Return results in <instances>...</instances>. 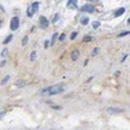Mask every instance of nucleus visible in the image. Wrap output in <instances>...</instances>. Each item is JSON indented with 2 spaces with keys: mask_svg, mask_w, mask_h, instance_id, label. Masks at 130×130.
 I'll use <instances>...</instances> for the list:
<instances>
[{
  "mask_svg": "<svg viewBox=\"0 0 130 130\" xmlns=\"http://www.w3.org/2000/svg\"><path fill=\"white\" fill-rule=\"evenodd\" d=\"M99 26H100V22H98V21H95V22H94V23H92V27H94V29H96V27H99Z\"/></svg>",
  "mask_w": 130,
  "mask_h": 130,
  "instance_id": "ddd939ff",
  "label": "nucleus"
},
{
  "mask_svg": "<svg viewBox=\"0 0 130 130\" xmlns=\"http://www.w3.org/2000/svg\"><path fill=\"white\" fill-rule=\"evenodd\" d=\"M91 39H92L91 37H85V38H83V40H85V42H90Z\"/></svg>",
  "mask_w": 130,
  "mask_h": 130,
  "instance_id": "aec40b11",
  "label": "nucleus"
},
{
  "mask_svg": "<svg viewBox=\"0 0 130 130\" xmlns=\"http://www.w3.org/2000/svg\"><path fill=\"white\" fill-rule=\"evenodd\" d=\"M12 38H13V35H9V37L7 38L5 40H4V44H8V43H9V42H11V40H12Z\"/></svg>",
  "mask_w": 130,
  "mask_h": 130,
  "instance_id": "9b49d317",
  "label": "nucleus"
},
{
  "mask_svg": "<svg viewBox=\"0 0 130 130\" xmlns=\"http://www.w3.org/2000/svg\"><path fill=\"white\" fill-rule=\"evenodd\" d=\"M27 40H29V38H27V37H25V38H23V39H22V44L25 46L26 43H27Z\"/></svg>",
  "mask_w": 130,
  "mask_h": 130,
  "instance_id": "a211bd4d",
  "label": "nucleus"
},
{
  "mask_svg": "<svg viewBox=\"0 0 130 130\" xmlns=\"http://www.w3.org/2000/svg\"><path fill=\"white\" fill-rule=\"evenodd\" d=\"M7 54H8V50L5 48V50H3V52H1V56L5 57V56H7Z\"/></svg>",
  "mask_w": 130,
  "mask_h": 130,
  "instance_id": "dca6fc26",
  "label": "nucleus"
},
{
  "mask_svg": "<svg viewBox=\"0 0 130 130\" xmlns=\"http://www.w3.org/2000/svg\"><path fill=\"white\" fill-rule=\"evenodd\" d=\"M30 9H31V13H33V14L37 13L38 9H39V3H37V1H35V3H33V5L30 7Z\"/></svg>",
  "mask_w": 130,
  "mask_h": 130,
  "instance_id": "39448f33",
  "label": "nucleus"
},
{
  "mask_svg": "<svg viewBox=\"0 0 130 130\" xmlns=\"http://www.w3.org/2000/svg\"><path fill=\"white\" fill-rule=\"evenodd\" d=\"M65 38H66V35H65V34H62V35H60V38H59V39L61 40V42H62V40H64Z\"/></svg>",
  "mask_w": 130,
  "mask_h": 130,
  "instance_id": "5701e85b",
  "label": "nucleus"
},
{
  "mask_svg": "<svg viewBox=\"0 0 130 130\" xmlns=\"http://www.w3.org/2000/svg\"><path fill=\"white\" fill-rule=\"evenodd\" d=\"M81 11H82L83 13H94V12H95V7L91 5V4H85V5L81 8Z\"/></svg>",
  "mask_w": 130,
  "mask_h": 130,
  "instance_id": "f03ea898",
  "label": "nucleus"
},
{
  "mask_svg": "<svg viewBox=\"0 0 130 130\" xmlns=\"http://www.w3.org/2000/svg\"><path fill=\"white\" fill-rule=\"evenodd\" d=\"M8 79H9V76H7V77H5V78H4V79H3V81H1V83H5V82H7V81H8Z\"/></svg>",
  "mask_w": 130,
  "mask_h": 130,
  "instance_id": "b1692460",
  "label": "nucleus"
},
{
  "mask_svg": "<svg viewBox=\"0 0 130 130\" xmlns=\"http://www.w3.org/2000/svg\"><path fill=\"white\" fill-rule=\"evenodd\" d=\"M77 35H78V33H77V31H74V33H72L70 38H72V39H76V38H77Z\"/></svg>",
  "mask_w": 130,
  "mask_h": 130,
  "instance_id": "2eb2a0df",
  "label": "nucleus"
},
{
  "mask_svg": "<svg viewBox=\"0 0 130 130\" xmlns=\"http://www.w3.org/2000/svg\"><path fill=\"white\" fill-rule=\"evenodd\" d=\"M56 39H57V34H56V33H55V34L52 35V40H51V43H52V44H55V42H56Z\"/></svg>",
  "mask_w": 130,
  "mask_h": 130,
  "instance_id": "f8f14e48",
  "label": "nucleus"
},
{
  "mask_svg": "<svg viewBox=\"0 0 130 130\" xmlns=\"http://www.w3.org/2000/svg\"><path fill=\"white\" fill-rule=\"evenodd\" d=\"M81 23H82V25H87V23H88V18L86 17V16H83V17L81 18Z\"/></svg>",
  "mask_w": 130,
  "mask_h": 130,
  "instance_id": "9d476101",
  "label": "nucleus"
},
{
  "mask_svg": "<svg viewBox=\"0 0 130 130\" xmlns=\"http://www.w3.org/2000/svg\"><path fill=\"white\" fill-rule=\"evenodd\" d=\"M124 12H125V8H120L119 11L115 12V17H117V16H121V14L124 13Z\"/></svg>",
  "mask_w": 130,
  "mask_h": 130,
  "instance_id": "0eeeda50",
  "label": "nucleus"
},
{
  "mask_svg": "<svg viewBox=\"0 0 130 130\" xmlns=\"http://www.w3.org/2000/svg\"><path fill=\"white\" fill-rule=\"evenodd\" d=\"M16 86H17V87H23V86H25V82H23L22 79H18L17 82H16Z\"/></svg>",
  "mask_w": 130,
  "mask_h": 130,
  "instance_id": "1a4fd4ad",
  "label": "nucleus"
},
{
  "mask_svg": "<svg viewBox=\"0 0 130 130\" xmlns=\"http://www.w3.org/2000/svg\"><path fill=\"white\" fill-rule=\"evenodd\" d=\"M125 35H129V31H124V33H121L120 37H125Z\"/></svg>",
  "mask_w": 130,
  "mask_h": 130,
  "instance_id": "412c9836",
  "label": "nucleus"
},
{
  "mask_svg": "<svg viewBox=\"0 0 130 130\" xmlns=\"http://www.w3.org/2000/svg\"><path fill=\"white\" fill-rule=\"evenodd\" d=\"M27 16H29V17H33V13H31V9L30 8L27 9Z\"/></svg>",
  "mask_w": 130,
  "mask_h": 130,
  "instance_id": "4be33fe9",
  "label": "nucleus"
},
{
  "mask_svg": "<svg viewBox=\"0 0 130 130\" xmlns=\"http://www.w3.org/2000/svg\"><path fill=\"white\" fill-rule=\"evenodd\" d=\"M35 57H37V54H35V52H33V54H31V56H30V60H35Z\"/></svg>",
  "mask_w": 130,
  "mask_h": 130,
  "instance_id": "f3484780",
  "label": "nucleus"
},
{
  "mask_svg": "<svg viewBox=\"0 0 130 130\" xmlns=\"http://www.w3.org/2000/svg\"><path fill=\"white\" fill-rule=\"evenodd\" d=\"M57 20H59V14H56V16H55V17H54V18H52V22H54V23H55V22H56V21H57Z\"/></svg>",
  "mask_w": 130,
  "mask_h": 130,
  "instance_id": "6ab92c4d",
  "label": "nucleus"
},
{
  "mask_svg": "<svg viewBox=\"0 0 130 130\" xmlns=\"http://www.w3.org/2000/svg\"><path fill=\"white\" fill-rule=\"evenodd\" d=\"M88 1H94V0H88Z\"/></svg>",
  "mask_w": 130,
  "mask_h": 130,
  "instance_id": "bb28decb",
  "label": "nucleus"
},
{
  "mask_svg": "<svg viewBox=\"0 0 130 130\" xmlns=\"http://www.w3.org/2000/svg\"><path fill=\"white\" fill-rule=\"evenodd\" d=\"M39 22H40V26H42V27H47L48 26V20L46 17H43V16L39 18Z\"/></svg>",
  "mask_w": 130,
  "mask_h": 130,
  "instance_id": "423d86ee",
  "label": "nucleus"
},
{
  "mask_svg": "<svg viewBox=\"0 0 130 130\" xmlns=\"http://www.w3.org/2000/svg\"><path fill=\"white\" fill-rule=\"evenodd\" d=\"M62 90H64V85H62V83H59V85L50 86V87L44 88V90L42 91V95H43V96L55 95V94H60V92H62Z\"/></svg>",
  "mask_w": 130,
  "mask_h": 130,
  "instance_id": "f257e3e1",
  "label": "nucleus"
},
{
  "mask_svg": "<svg viewBox=\"0 0 130 130\" xmlns=\"http://www.w3.org/2000/svg\"><path fill=\"white\" fill-rule=\"evenodd\" d=\"M78 57H79V52L78 51H73V52H72V59H73V60H77Z\"/></svg>",
  "mask_w": 130,
  "mask_h": 130,
  "instance_id": "6e6552de",
  "label": "nucleus"
},
{
  "mask_svg": "<svg viewBox=\"0 0 130 130\" xmlns=\"http://www.w3.org/2000/svg\"><path fill=\"white\" fill-rule=\"evenodd\" d=\"M48 46H50V42H48V40H46V42H44V47H46V48H47V47H48Z\"/></svg>",
  "mask_w": 130,
  "mask_h": 130,
  "instance_id": "a878e982",
  "label": "nucleus"
},
{
  "mask_svg": "<svg viewBox=\"0 0 130 130\" xmlns=\"http://www.w3.org/2000/svg\"><path fill=\"white\" fill-rule=\"evenodd\" d=\"M18 26H20V20H18V17H13L11 20V29L12 30H17Z\"/></svg>",
  "mask_w": 130,
  "mask_h": 130,
  "instance_id": "7ed1b4c3",
  "label": "nucleus"
},
{
  "mask_svg": "<svg viewBox=\"0 0 130 130\" xmlns=\"http://www.w3.org/2000/svg\"><path fill=\"white\" fill-rule=\"evenodd\" d=\"M98 54H99V48H94V51H92V56H96Z\"/></svg>",
  "mask_w": 130,
  "mask_h": 130,
  "instance_id": "4468645a",
  "label": "nucleus"
},
{
  "mask_svg": "<svg viewBox=\"0 0 130 130\" xmlns=\"http://www.w3.org/2000/svg\"><path fill=\"white\" fill-rule=\"evenodd\" d=\"M109 112H121V109H108Z\"/></svg>",
  "mask_w": 130,
  "mask_h": 130,
  "instance_id": "393cba45",
  "label": "nucleus"
},
{
  "mask_svg": "<svg viewBox=\"0 0 130 130\" xmlns=\"http://www.w3.org/2000/svg\"><path fill=\"white\" fill-rule=\"evenodd\" d=\"M77 0H69L68 4H66V7H68L69 9H77Z\"/></svg>",
  "mask_w": 130,
  "mask_h": 130,
  "instance_id": "20e7f679",
  "label": "nucleus"
}]
</instances>
